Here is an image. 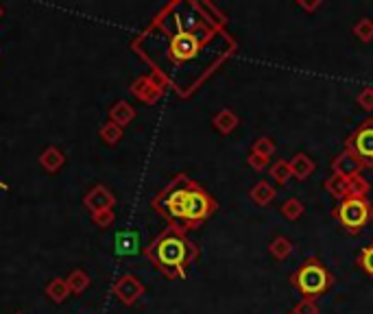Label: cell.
Wrapping results in <instances>:
<instances>
[{
  "label": "cell",
  "mask_w": 373,
  "mask_h": 314,
  "mask_svg": "<svg viewBox=\"0 0 373 314\" xmlns=\"http://www.w3.org/2000/svg\"><path fill=\"white\" fill-rule=\"evenodd\" d=\"M114 205H116L114 192L103 184H96L94 188H89V192L83 197V207L89 214L105 212V209H112Z\"/></svg>",
  "instance_id": "obj_8"
},
{
  "label": "cell",
  "mask_w": 373,
  "mask_h": 314,
  "mask_svg": "<svg viewBox=\"0 0 373 314\" xmlns=\"http://www.w3.org/2000/svg\"><path fill=\"white\" fill-rule=\"evenodd\" d=\"M64 164H66V153L59 146H46L40 153V166L46 173H51V175L62 171Z\"/></svg>",
  "instance_id": "obj_12"
},
{
  "label": "cell",
  "mask_w": 373,
  "mask_h": 314,
  "mask_svg": "<svg viewBox=\"0 0 373 314\" xmlns=\"http://www.w3.org/2000/svg\"><path fill=\"white\" fill-rule=\"evenodd\" d=\"M275 148H277V146H275V142H273L271 138L262 136V138H258V140H256V144H253V148H251V151L268 159V157H273Z\"/></svg>",
  "instance_id": "obj_25"
},
{
  "label": "cell",
  "mask_w": 373,
  "mask_h": 314,
  "mask_svg": "<svg viewBox=\"0 0 373 314\" xmlns=\"http://www.w3.org/2000/svg\"><path fill=\"white\" fill-rule=\"evenodd\" d=\"M3 16H5V9H3V5H0V20H3Z\"/></svg>",
  "instance_id": "obj_32"
},
{
  "label": "cell",
  "mask_w": 373,
  "mask_h": 314,
  "mask_svg": "<svg viewBox=\"0 0 373 314\" xmlns=\"http://www.w3.org/2000/svg\"><path fill=\"white\" fill-rule=\"evenodd\" d=\"M354 35L361 40L363 44H369L373 42V20L371 18H361L356 24H354Z\"/></svg>",
  "instance_id": "obj_24"
},
{
  "label": "cell",
  "mask_w": 373,
  "mask_h": 314,
  "mask_svg": "<svg viewBox=\"0 0 373 314\" xmlns=\"http://www.w3.org/2000/svg\"><path fill=\"white\" fill-rule=\"evenodd\" d=\"M146 293V286L131 273H123L112 284V295L121 302L123 306H133L138 299Z\"/></svg>",
  "instance_id": "obj_7"
},
{
  "label": "cell",
  "mask_w": 373,
  "mask_h": 314,
  "mask_svg": "<svg viewBox=\"0 0 373 314\" xmlns=\"http://www.w3.org/2000/svg\"><path fill=\"white\" fill-rule=\"evenodd\" d=\"M13 314H24V312H13Z\"/></svg>",
  "instance_id": "obj_34"
},
{
  "label": "cell",
  "mask_w": 373,
  "mask_h": 314,
  "mask_svg": "<svg viewBox=\"0 0 373 314\" xmlns=\"http://www.w3.org/2000/svg\"><path fill=\"white\" fill-rule=\"evenodd\" d=\"M197 247L188 241L186 234L173 225L144 249V256L168 279H184L188 266L197 260Z\"/></svg>",
  "instance_id": "obj_2"
},
{
  "label": "cell",
  "mask_w": 373,
  "mask_h": 314,
  "mask_svg": "<svg viewBox=\"0 0 373 314\" xmlns=\"http://www.w3.org/2000/svg\"><path fill=\"white\" fill-rule=\"evenodd\" d=\"M288 164H290V173L297 182H304V179H308L312 173H315V162H312L306 153L293 155V159Z\"/></svg>",
  "instance_id": "obj_16"
},
{
  "label": "cell",
  "mask_w": 373,
  "mask_h": 314,
  "mask_svg": "<svg viewBox=\"0 0 373 314\" xmlns=\"http://www.w3.org/2000/svg\"><path fill=\"white\" fill-rule=\"evenodd\" d=\"M212 125L218 133H223V136H229V133L236 131V127L241 125V118H238V114L232 112V110H220L212 118Z\"/></svg>",
  "instance_id": "obj_15"
},
{
  "label": "cell",
  "mask_w": 373,
  "mask_h": 314,
  "mask_svg": "<svg viewBox=\"0 0 373 314\" xmlns=\"http://www.w3.org/2000/svg\"><path fill=\"white\" fill-rule=\"evenodd\" d=\"M46 297L51 299L53 304H64L66 299L70 297V288H68V284H66V277H55L46 284Z\"/></svg>",
  "instance_id": "obj_17"
},
{
  "label": "cell",
  "mask_w": 373,
  "mask_h": 314,
  "mask_svg": "<svg viewBox=\"0 0 373 314\" xmlns=\"http://www.w3.org/2000/svg\"><path fill=\"white\" fill-rule=\"evenodd\" d=\"M304 203L300 201V199H295V197H290V199H286L284 203L279 205V212H281V216H284L286 220H297V218H302L304 216Z\"/></svg>",
  "instance_id": "obj_22"
},
{
  "label": "cell",
  "mask_w": 373,
  "mask_h": 314,
  "mask_svg": "<svg viewBox=\"0 0 373 314\" xmlns=\"http://www.w3.org/2000/svg\"><path fill=\"white\" fill-rule=\"evenodd\" d=\"M358 264L365 268V273L373 275V245H369V247H365L361 251V256H358Z\"/></svg>",
  "instance_id": "obj_28"
},
{
  "label": "cell",
  "mask_w": 373,
  "mask_h": 314,
  "mask_svg": "<svg viewBox=\"0 0 373 314\" xmlns=\"http://www.w3.org/2000/svg\"><path fill=\"white\" fill-rule=\"evenodd\" d=\"M0 190H7V184H5V182H0Z\"/></svg>",
  "instance_id": "obj_33"
},
{
  "label": "cell",
  "mask_w": 373,
  "mask_h": 314,
  "mask_svg": "<svg viewBox=\"0 0 373 314\" xmlns=\"http://www.w3.org/2000/svg\"><path fill=\"white\" fill-rule=\"evenodd\" d=\"M164 89H166V83L151 72V74H142V77L133 81L129 92L144 105H155L164 96Z\"/></svg>",
  "instance_id": "obj_6"
},
{
  "label": "cell",
  "mask_w": 373,
  "mask_h": 314,
  "mask_svg": "<svg viewBox=\"0 0 373 314\" xmlns=\"http://www.w3.org/2000/svg\"><path fill=\"white\" fill-rule=\"evenodd\" d=\"M247 164H249V166H251L253 171H264V168H266V164H268V159L251 151L249 157H247Z\"/></svg>",
  "instance_id": "obj_30"
},
{
  "label": "cell",
  "mask_w": 373,
  "mask_h": 314,
  "mask_svg": "<svg viewBox=\"0 0 373 314\" xmlns=\"http://www.w3.org/2000/svg\"><path fill=\"white\" fill-rule=\"evenodd\" d=\"M216 201L207 194L201 186H192L188 192V201H186V209H184V225L182 232L186 229H195L199 223H203L207 216H210L216 209Z\"/></svg>",
  "instance_id": "obj_4"
},
{
  "label": "cell",
  "mask_w": 373,
  "mask_h": 314,
  "mask_svg": "<svg viewBox=\"0 0 373 314\" xmlns=\"http://www.w3.org/2000/svg\"><path fill=\"white\" fill-rule=\"evenodd\" d=\"M131 49L166 87L173 85L182 96H188L232 55L236 44L225 28L203 16L199 3H171L133 40Z\"/></svg>",
  "instance_id": "obj_1"
},
{
  "label": "cell",
  "mask_w": 373,
  "mask_h": 314,
  "mask_svg": "<svg viewBox=\"0 0 373 314\" xmlns=\"http://www.w3.org/2000/svg\"><path fill=\"white\" fill-rule=\"evenodd\" d=\"M293 284L304 295V299H315L332 286V275L327 273V268L319 260L310 258L297 268V273L293 275Z\"/></svg>",
  "instance_id": "obj_3"
},
{
  "label": "cell",
  "mask_w": 373,
  "mask_h": 314,
  "mask_svg": "<svg viewBox=\"0 0 373 314\" xmlns=\"http://www.w3.org/2000/svg\"><path fill=\"white\" fill-rule=\"evenodd\" d=\"M297 7L312 13V11H317L321 7V0H315V3H308V0H297Z\"/></svg>",
  "instance_id": "obj_31"
},
{
  "label": "cell",
  "mask_w": 373,
  "mask_h": 314,
  "mask_svg": "<svg viewBox=\"0 0 373 314\" xmlns=\"http://www.w3.org/2000/svg\"><path fill=\"white\" fill-rule=\"evenodd\" d=\"M332 171H334V175H338V177H345V179L361 177V171H363V159L356 155V151H352V148H347V151H342L338 157H334V162H332Z\"/></svg>",
  "instance_id": "obj_10"
},
{
  "label": "cell",
  "mask_w": 373,
  "mask_h": 314,
  "mask_svg": "<svg viewBox=\"0 0 373 314\" xmlns=\"http://www.w3.org/2000/svg\"><path fill=\"white\" fill-rule=\"evenodd\" d=\"M290 314H319V306L315 299H302V302L293 308Z\"/></svg>",
  "instance_id": "obj_27"
},
{
  "label": "cell",
  "mask_w": 373,
  "mask_h": 314,
  "mask_svg": "<svg viewBox=\"0 0 373 314\" xmlns=\"http://www.w3.org/2000/svg\"><path fill=\"white\" fill-rule=\"evenodd\" d=\"M336 218L349 234H358L369 223L371 207L365 199H345L336 209Z\"/></svg>",
  "instance_id": "obj_5"
},
{
  "label": "cell",
  "mask_w": 373,
  "mask_h": 314,
  "mask_svg": "<svg viewBox=\"0 0 373 314\" xmlns=\"http://www.w3.org/2000/svg\"><path fill=\"white\" fill-rule=\"evenodd\" d=\"M356 101L365 112H373V87H363L361 94L356 96Z\"/></svg>",
  "instance_id": "obj_29"
},
{
  "label": "cell",
  "mask_w": 373,
  "mask_h": 314,
  "mask_svg": "<svg viewBox=\"0 0 373 314\" xmlns=\"http://www.w3.org/2000/svg\"><path fill=\"white\" fill-rule=\"evenodd\" d=\"M133 118H136V110H133V105H129L127 101H116L110 107V121L121 129L131 125Z\"/></svg>",
  "instance_id": "obj_13"
},
{
  "label": "cell",
  "mask_w": 373,
  "mask_h": 314,
  "mask_svg": "<svg viewBox=\"0 0 373 314\" xmlns=\"http://www.w3.org/2000/svg\"><path fill=\"white\" fill-rule=\"evenodd\" d=\"M123 136H125L123 129L118 127V125H114L112 121H107L105 125L101 127V131H98V138L105 142V144H110V146H116L118 142L123 140Z\"/></svg>",
  "instance_id": "obj_21"
},
{
  "label": "cell",
  "mask_w": 373,
  "mask_h": 314,
  "mask_svg": "<svg viewBox=\"0 0 373 314\" xmlns=\"http://www.w3.org/2000/svg\"><path fill=\"white\" fill-rule=\"evenodd\" d=\"M89 218H92V223L98 229H110L116 223L114 209H105V212H98V214H89Z\"/></svg>",
  "instance_id": "obj_26"
},
{
  "label": "cell",
  "mask_w": 373,
  "mask_h": 314,
  "mask_svg": "<svg viewBox=\"0 0 373 314\" xmlns=\"http://www.w3.org/2000/svg\"><path fill=\"white\" fill-rule=\"evenodd\" d=\"M142 251L140 247V234L136 229H125V232H118L114 236V253L121 258L127 256H138Z\"/></svg>",
  "instance_id": "obj_11"
},
{
  "label": "cell",
  "mask_w": 373,
  "mask_h": 314,
  "mask_svg": "<svg viewBox=\"0 0 373 314\" xmlns=\"http://www.w3.org/2000/svg\"><path fill=\"white\" fill-rule=\"evenodd\" d=\"M268 173H271L273 182H275V184H281V186H284V184L288 182V179L293 177V173H290V164H288L286 159H277Z\"/></svg>",
  "instance_id": "obj_23"
},
{
  "label": "cell",
  "mask_w": 373,
  "mask_h": 314,
  "mask_svg": "<svg viewBox=\"0 0 373 314\" xmlns=\"http://www.w3.org/2000/svg\"><path fill=\"white\" fill-rule=\"evenodd\" d=\"M268 251H271V256L279 262H284L286 258H290V253H293V245L286 236H277L273 238V243L268 245Z\"/></svg>",
  "instance_id": "obj_20"
},
{
  "label": "cell",
  "mask_w": 373,
  "mask_h": 314,
  "mask_svg": "<svg viewBox=\"0 0 373 314\" xmlns=\"http://www.w3.org/2000/svg\"><path fill=\"white\" fill-rule=\"evenodd\" d=\"M325 190L330 192L334 199H338V201L352 199V179H345V177L332 175V177L325 182Z\"/></svg>",
  "instance_id": "obj_14"
},
{
  "label": "cell",
  "mask_w": 373,
  "mask_h": 314,
  "mask_svg": "<svg viewBox=\"0 0 373 314\" xmlns=\"http://www.w3.org/2000/svg\"><path fill=\"white\" fill-rule=\"evenodd\" d=\"M249 197H251V201L253 203H258V205H268L271 203L275 197H277V192H275V188L268 184V182H258L256 186H253L251 190H249Z\"/></svg>",
  "instance_id": "obj_18"
},
{
  "label": "cell",
  "mask_w": 373,
  "mask_h": 314,
  "mask_svg": "<svg viewBox=\"0 0 373 314\" xmlns=\"http://www.w3.org/2000/svg\"><path fill=\"white\" fill-rule=\"evenodd\" d=\"M352 151L361 159L373 162V121H365L363 127H358V131L352 136Z\"/></svg>",
  "instance_id": "obj_9"
},
{
  "label": "cell",
  "mask_w": 373,
  "mask_h": 314,
  "mask_svg": "<svg viewBox=\"0 0 373 314\" xmlns=\"http://www.w3.org/2000/svg\"><path fill=\"white\" fill-rule=\"evenodd\" d=\"M66 284L70 288V295H81L89 288L92 279H89V275L83 271V268H74V271L66 277Z\"/></svg>",
  "instance_id": "obj_19"
}]
</instances>
